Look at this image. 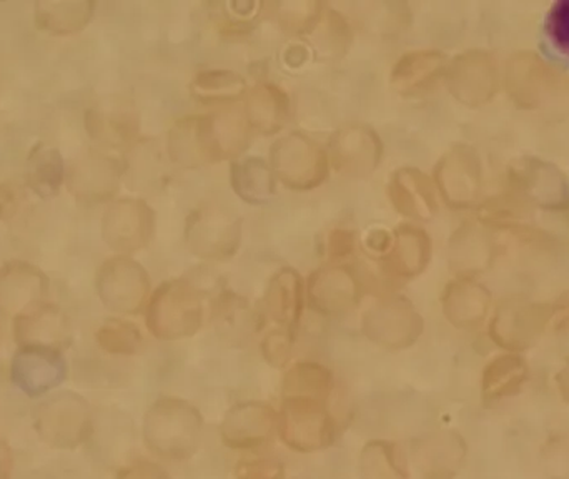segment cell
<instances>
[{"label": "cell", "mask_w": 569, "mask_h": 479, "mask_svg": "<svg viewBox=\"0 0 569 479\" xmlns=\"http://www.w3.org/2000/svg\"><path fill=\"white\" fill-rule=\"evenodd\" d=\"M555 381H557V388L558 391H560L561 400L569 405V357L567 358V361H565L563 367H561V370L558 371Z\"/></svg>", "instance_id": "cell-51"}, {"label": "cell", "mask_w": 569, "mask_h": 479, "mask_svg": "<svg viewBox=\"0 0 569 479\" xmlns=\"http://www.w3.org/2000/svg\"><path fill=\"white\" fill-rule=\"evenodd\" d=\"M186 240L196 257L229 260L242 241V219L226 207H200L187 220Z\"/></svg>", "instance_id": "cell-10"}, {"label": "cell", "mask_w": 569, "mask_h": 479, "mask_svg": "<svg viewBox=\"0 0 569 479\" xmlns=\"http://www.w3.org/2000/svg\"><path fill=\"white\" fill-rule=\"evenodd\" d=\"M67 378L62 351L19 347L10 361V381L30 398L43 397Z\"/></svg>", "instance_id": "cell-19"}, {"label": "cell", "mask_w": 569, "mask_h": 479, "mask_svg": "<svg viewBox=\"0 0 569 479\" xmlns=\"http://www.w3.org/2000/svg\"><path fill=\"white\" fill-rule=\"evenodd\" d=\"M96 3L89 0L66 2H37L33 17L37 29L56 37L76 36L93 19Z\"/></svg>", "instance_id": "cell-33"}, {"label": "cell", "mask_w": 569, "mask_h": 479, "mask_svg": "<svg viewBox=\"0 0 569 479\" xmlns=\"http://www.w3.org/2000/svg\"><path fill=\"white\" fill-rule=\"evenodd\" d=\"M451 96L467 107L487 106L500 89L497 59L485 50H468L451 60L445 72Z\"/></svg>", "instance_id": "cell-11"}, {"label": "cell", "mask_w": 569, "mask_h": 479, "mask_svg": "<svg viewBox=\"0 0 569 479\" xmlns=\"http://www.w3.org/2000/svg\"><path fill=\"white\" fill-rule=\"evenodd\" d=\"M49 277L29 261L12 260L0 267V315L16 320L46 303Z\"/></svg>", "instance_id": "cell-20"}, {"label": "cell", "mask_w": 569, "mask_h": 479, "mask_svg": "<svg viewBox=\"0 0 569 479\" xmlns=\"http://www.w3.org/2000/svg\"><path fill=\"white\" fill-rule=\"evenodd\" d=\"M117 479H170L169 473L159 465L150 463V461H139L132 467L123 470Z\"/></svg>", "instance_id": "cell-47"}, {"label": "cell", "mask_w": 569, "mask_h": 479, "mask_svg": "<svg viewBox=\"0 0 569 479\" xmlns=\"http://www.w3.org/2000/svg\"><path fill=\"white\" fill-rule=\"evenodd\" d=\"M528 378L530 368L520 355L505 353L493 358L481 377V398L485 407H495L498 401L520 393Z\"/></svg>", "instance_id": "cell-30"}, {"label": "cell", "mask_w": 569, "mask_h": 479, "mask_svg": "<svg viewBox=\"0 0 569 479\" xmlns=\"http://www.w3.org/2000/svg\"><path fill=\"white\" fill-rule=\"evenodd\" d=\"M40 440L59 450H73L93 431L92 407L80 395L66 391L43 401L36 413Z\"/></svg>", "instance_id": "cell-4"}, {"label": "cell", "mask_w": 569, "mask_h": 479, "mask_svg": "<svg viewBox=\"0 0 569 479\" xmlns=\"http://www.w3.org/2000/svg\"><path fill=\"white\" fill-rule=\"evenodd\" d=\"M203 318L202 291L186 278L160 285L147 303V328L157 340L179 341L193 337L202 328Z\"/></svg>", "instance_id": "cell-2"}, {"label": "cell", "mask_w": 569, "mask_h": 479, "mask_svg": "<svg viewBox=\"0 0 569 479\" xmlns=\"http://www.w3.org/2000/svg\"><path fill=\"white\" fill-rule=\"evenodd\" d=\"M388 196L395 210L408 219L428 222L437 216V187L431 177L415 167H403L393 173Z\"/></svg>", "instance_id": "cell-25"}, {"label": "cell", "mask_w": 569, "mask_h": 479, "mask_svg": "<svg viewBox=\"0 0 569 479\" xmlns=\"http://www.w3.org/2000/svg\"><path fill=\"white\" fill-rule=\"evenodd\" d=\"M97 343L106 353L116 357H132L142 348L143 338L139 327L122 318H109L97 330Z\"/></svg>", "instance_id": "cell-39"}, {"label": "cell", "mask_w": 569, "mask_h": 479, "mask_svg": "<svg viewBox=\"0 0 569 479\" xmlns=\"http://www.w3.org/2000/svg\"><path fill=\"white\" fill-rule=\"evenodd\" d=\"M142 433L147 448L157 457L189 460L202 443L203 418L189 401L162 397L147 410Z\"/></svg>", "instance_id": "cell-1"}, {"label": "cell", "mask_w": 569, "mask_h": 479, "mask_svg": "<svg viewBox=\"0 0 569 479\" xmlns=\"http://www.w3.org/2000/svg\"><path fill=\"white\" fill-rule=\"evenodd\" d=\"M156 233V212L142 199H119L102 217V239L117 255L143 250Z\"/></svg>", "instance_id": "cell-12"}, {"label": "cell", "mask_w": 569, "mask_h": 479, "mask_svg": "<svg viewBox=\"0 0 569 479\" xmlns=\"http://www.w3.org/2000/svg\"><path fill=\"white\" fill-rule=\"evenodd\" d=\"M13 337L19 347L63 351L72 343V325L62 308L46 301L13 320Z\"/></svg>", "instance_id": "cell-22"}, {"label": "cell", "mask_w": 569, "mask_h": 479, "mask_svg": "<svg viewBox=\"0 0 569 479\" xmlns=\"http://www.w3.org/2000/svg\"><path fill=\"white\" fill-rule=\"evenodd\" d=\"M233 192L250 206H266L277 193L276 176L270 163L260 157L236 160L230 169Z\"/></svg>", "instance_id": "cell-32"}, {"label": "cell", "mask_w": 569, "mask_h": 479, "mask_svg": "<svg viewBox=\"0 0 569 479\" xmlns=\"http://www.w3.org/2000/svg\"><path fill=\"white\" fill-rule=\"evenodd\" d=\"M447 72V59L438 50H415L405 53L391 70L390 82L400 96L427 92Z\"/></svg>", "instance_id": "cell-29"}, {"label": "cell", "mask_w": 569, "mask_h": 479, "mask_svg": "<svg viewBox=\"0 0 569 479\" xmlns=\"http://www.w3.org/2000/svg\"><path fill=\"white\" fill-rule=\"evenodd\" d=\"M553 307V323L555 330L560 331H569V291H565L560 298H558L557 303L551 305Z\"/></svg>", "instance_id": "cell-48"}, {"label": "cell", "mask_w": 569, "mask_h": 479, "mask_svg": "<svg viewBox=\"0 0 569 479\" xmlns=\"http://www.w3.org/2000/svg\"><path fill=\"white\" fill-rule=\"evenodd\" d=\"M328 160L348 179H367L373 176L383 159V142L371 127L353 123L331 136Z\"/></svg>", "instance_id": "cell-15"}, {"label": "cell", "mask_w": 569, "mask_h": 479, "mask_svg": "<svg viewBox=\"0 0 569 479\" xmlns=\"http://www.w3.org/2000/svg\"><path fill=\"white\" fill-rule=\"evenodd\" d=\"M431 239L421 227L403 223L391 233V245L380 257L383 271L393 280L420 277L431 261Z\"/></svg>", "instance_id": "cell-24"}, {"label": "cell", "mask_w": 569, "mask_h": 479, "mask_svg": "<svg viewBox=\"0 0 569 479\" xmlns=\"http://www.w3.org/2000/svg\"><path fill=\"white\" fill-rule=\"evenodd\" d=\"M467 453V441L457 431H433L411 443V461L423 479L457 478Z\"/></svg>", "instance_id": "cell-21"}, {"label": "cell", "mask_w": 569, "mask_h": 479, "mask_svg": "<svg viewBox=\"0 0 569 479\" xmlns=\"http://www.w3.org/2000/svg\"><path fill=\"white\" fill-rule=\"evenodd\" d=\"M360 478L410 479L403 451L393 441H368L360 453Z\"/></svg>", "instance_id": "cell-38"}, {"label": "cell", "mask_w": 569, "mask_h": 479, "mask_svg": "<svg viewBox=\"0 0 569 479\" xmlns=\"http://www.w3.org/2000/svg\"><path fill=\"white\" fill-rule=\"evenodd\" d=\"M167 149L172 162L187 169L212 163L203 137L202 116L177 120L167 137Z\"/></svg>", "instance_id": "cell-35"}, {"label": "cell", "mask_w": 569, "mask_h": 479, "mask_svg": "<svg viewBox=\"0 0 569 479\" xmlns=\"http://www.w3.org/2000/svg\"><path fill=\"white\" fill-rule=\"evenodd\" d=\"M86 127L93 140L116 150L130 149L140 130L136 109L119 97L87 110Z\"/></svg>", "instance_id": "cell-23"}, {"label": "cell", "mask_w": 569, "mask_h": 479, "mask_svg": "<svg viewBox=\"0 0 569 479\" xmlns=\"http://www.w3.org/2000/svg\"><path fill=\"white\" fill-rule=\"evenodd\" d=\"M219 433L230 450H257L279 433V411L263 401H242L227 411Z\"/></svg>", "instance_id": "cell-17"}, {"label": "cell", "mask_w": 569, "mask_h": 479, "mask_svg": "<svg viewBox=\"0 0 569 479\" xmlns=\"http://www.w3.org/2000/svg\"><path fill=\"white\" fill-rule=\"evenodd\" d=\"M495 241L487 230L465 223L450 239V265L465 277L487 270L493 261Z\"/></svg>", "instance_id": "cell-31"}, {"label": "cell", "mask_w": 569, "mask_h": 479, "mask_svg": "<svg viewBox=\"0 0 569 479\" xmlns=\"http://www.w3.org/2000/svg\"><path fill=\"white\" fill-rule=\"evenodd\" d=\"M547 32L555 49L569 57V0H560L551 7Z\"/></svg>", "instance_id": "cell-44"}, {"label": "cell", "mask_w": 569, "mask_h": 479, "mask_svg": "<svg viewBox=\"0 0 569 479\" xmlns=\"http://www.w3.org/2000/svg\"><path fill=\"white\" fill-rule=\"evenodd\" d=\"M308 36L313 37L321 52L337 57L338 53L347 52L353 33H351L350 23L340 12L325 6L320 19Z\"/></svg>", "instance_id": "cell-40"}, {"label": "cell", "mask_w": 569, "mask_h": 479, "mask_svg": "<svg viewBox=\"0 0 569 479\" xmlns=\"http://www.w3.org/2000/svg\"><path fill=\"white\" fill-rule=\"evenodd\" d=\"M270 169L291 190L318 189L330 172L327 149L303 132H290L270 149Z\"/></svg>", "instance_id": "cell-3"}, {"label": "cell", "mask_w": 569, "mask_h": 479, "mask_svg": "<svg viewBox=\"0 0 569 479\" xmlns=\"http://www.w3.org/2000/svg\"><path fill=\"white\" fill-rule=\"evenodd\" d=\"M541 465L548 479H569V431L548 438L541 448Z\"/></svg>", "instance_id": "cell-42"}, {"label": "cell", "mask_w": 569, "mask_h": 479, "mask_svg": "<svg viewBox=\"0 0 569 479\" xmlns=\"http://www.w3.org/2000/svg\"><path fill=\"white\" fill-rule=\"evenodd\" d=\"M551 320V305L510 297L501 300L495 310L490 323V338L503 350L520 353L530 350L540 341Z\"/></svg>", "instance_id": "cell-7"}, {"label": "cell", "mask_w": 569, "mask_h": 479, "mask_svg": "<svg viewBox=\"0 0 569 479\" xmlns=\"http://www.w3.org/2000/svg\"><path fill=\"white\" fill-rule=\"evenodd\" d=\"M96 288L103 307L119 315L140 313L152 295L146 268L126 255L103 261L97 271Z\"/></svg>", "instance_id": "cell-9"}, {"label": "cell", "mask_w": 569, "mask_h": 479, "mask_svg": "<svg viewBox=\"0 0 569 479\" xmlns=\"http://www.w3.org/2000/svg\"><path fill=\"white\" fill-rule=\"evenodd\" d=\"M293 479H305V478H293Z\"/></svg>", "instance_id": "cell-52"}, {"label": "cell", "mask_w": 569, "mask_h": 479, "mask_svg": "<svg viewBox=\"0 0 569 479\" xmlns=\"http://www.w3.org/2000/svg\"><path fill=\"white\" fill-rule=\"evenodd\" d=\"M27 183L30 189L42 197L57 196L67 182V169L63 157L59 150L52 147L37 146L30 153L29 162H27Z\"/></svg>", "instance_id": "cell-37"}, {"label": "cell", "mask_w": 569, "mask_h": 479, "mask_svg": "<svg viewBox=\"0 0 569 479\" xmlns=\"http://www.w3.org/2000/svg\"><path fill=\"white\" fill-rule=\"evenodd\" d=\"M307 301V287L303 278L293 268L284 267L277 271L267 288L263 305L267 315L288 331H297Z\"/></svg>", "instance_id": "cell-27"}, {"label": "cell", "mask_w": 569, "mask_h": 479, "mask_svg": "<svg viewBox=\"0 0 569 479\" xmlns=\"http://www.w3.org/2000/svg\"><path fill=\"white\" fill-rule=\"evenodd\" d=\"M490 307V290L470 277L450 281L441 295L445 318L460 330H470L483 323Z\"/></svg>", "instance_id": "cell-26"}, {"label": "cell", "mask_w": 569, "mask_h": 479, "mask_svg": "<svg viewBox=\"0 0 569 479\" xmlns=\"http://www.w3.org/2000/svg\"><path fill=\"white\" fill-rule=\"evenodd\" d=\"M192 96L206 106L230 107V103L246 99L247 82L232 70H203L193 79Z\"/></svg>", "instance_id": "cell-36"}, {"label": "cell", "mask_w": 569, "mask_h": 479, "mask_svg": "<svg viewBox=\"0 0 569 479\" xmlns=\"http://www.w3.org/2000/svg\"><path fill=\"white\" fill-rule=\"evenodd\" d=\"M357 236L351 230L335 229L328 237V255L333 263H341V260L353 255Z\"/></svg>", "instance_id": "cell-46"}, {"label": "cell", "mask_w": 569, "mask_h": 479, "mask_svg": "<svg viewBox=\"0 0 569 479\" xmlns=\"http://www.w3.org/2000/svg\"><path fill=\"white\" fill-rule=\"evenodd\" d=\"M563 76L535 52H520L511 57L505 72V87L521 109H540L555 99Z\"/></svg>", "instance_id": "cell-13"}, {"label": "cell", "mask_w": 569, "mask_h": 479, "mask_svg": "<svg viewBox=\"0 0 569 479\" xmlns=\"http://www.w3.org/2000/svg\"><path fill=\"white\" fill-rule=\"evenodd\" d=\"M0 212H2V207H0Z\"/></svg>", "instance_id": "cell-53"}, {"label": "cell", "mask_w": 569, "mask_h": 479, "mask_svg": "<svg viewBox=\"0 0 569 479\" xmlns=\"http://www.w3.org/2000/svg\"><path fill=\"white\" fill-rule=\"evenodd\" d=\"M333 390V373L330 368L317 361H298L288 368L283 377V398L320 401L328 405Z\"/></svg>", "instance_id": "cell-34"}, {"label": "cell", "mask_w": 569, "mask_h": 479, "mask_svg": "<svg viewBox=\"0 0 569 479\" xmlns=\"http://www.w3.org/2000/svg\"><path fill=\"white\" fill-rule=\"evenodd\" d=\"M293 331L279 330L270 331L262 341V355L267 363L273 368H283L290 363L291 353H293Z\"/></svg>", "instance_id": "cell-43"}, {"label": "cell", "mask_w": 569, "mask_h": 479, "mask_svg": "<svg viewBox=\"0 0 569 479\" xmlns=\"http://www.w3.org/2000/svg\"><path fill=\"white\" fill-rule=\"evenodd\" d=\"M13 471V455L6 441H0V479H10Z\"/></svg>", "instance_id": "cell-50"}, {"label": "cell", "mask_w": 569, "mask_h": 479, "mask_svg": "<svg viewBox=\"0 0 569 479\" xmlns=\"http://www.w3.org/2000/svg\"><path fill=\"white\" fill-rule=\"evenodd\" d=\"M127 166L117 157L102 150H89L73 162L67 186L70 193L82 203H102L113 199Z\"/></svg>", "instance_id": "cell-18"}, {"label": "cell", "mask_w": 569, "mask_h": 479, "mask_svg": "<svg viewBox=\"0 0 569 479\" xmlns=\"http://www.w3.org/2000/svg\"><path fill=\"white\" fill-rule=\"evenodd\" d=\"M391 245V233L387 230H373L368 233L367 247L370 248L373 253H380L383 257L387 253L388 248Z\"/></svg>", "instance_id": "cell-49"}, {"label": "cell", "mask_w": 569, "mask_h": 479, "mask_svg": "<svg viewBox=\"0 0 569 479\" xmlns=\"http://www.w3.org/2000/svg\"><path fill=\"white\" fill-rule=\"evenodd\" d=\"M425 321L408 298L391 295L375 301L361 317V331L385 350H407L423 335Z\"/></svg>", "instance_id": "cell-5"}, {"label": "cell", "mask_w": 569, "mask_h": 479, "mask_svg": "<svg viewBox=\"0 0 569 479\" xmlns=\"http://www.w3.org/2000/svg\"><path fill=\"white\" fill-rule=\"evenodd\" d=\"M363 281L347 263L323 265L308 278L307 301L323 317H340L357 307Z\"/></svg>", "instance_id": "cell-16"}, {"label": "cell", "mask_w": 569, "mask_h": 479, "mask_svg": "<svg viewBox=\"0 0 569 479\" xmlns=\"http://www.w3.org/2000/svg\"><path fill=\"white\" fill-rule=\"evenodd\" d=\"M243 116L252 132L273 136L290 119V99L276 83H257L247 92Z\"/></svg>", "instance_id": "cell-28"}, {"label": "cell", "mask_w": 569, "mask_h": 479, "mask_svg": "<svg viewBox=\"0 0 569 479\" xmlns=\"http://www.w3.org/2000/svg\"><path fill=\"white\" fill-rule=\"evenodd\" d=\"M279 435L290 450L301 455L327 450L337 440V421L320 401L283 398Z\"/></svg>", "instance_id": "cell-6"}, {"label": "cell", "mask_w": 569, "mask_h": 479, "mask_svg": "<svg viewBox=\"0 0 569 479\" xmlns=\"http://www.w3.org/2000/svg\"><path fill=\"white\" fill-rule=\"evenodd\" d=\"M510 197L548 212L569 209V180L563 170L547 160H515L510 167Z\"/></svg>", "instance_id": "cell-8"}, {"label": "cell", "mask_w": 569, "mask_h": 479, "mask_svg": "<svg viewBox=\"0 0 569 479\" xmlns=\"http://www.w3.org/2000/svg\"><path fill=\"white\" fill-rule=\"evenodd\" d=\"M287 470L277 458H252L237 463V479H284Z\"/></svg>", "instance_id": "cell-45"}, {"label": "cell", "mask_w": 569, "mask_h": 479, "mask_svg": "<svg viewBox=\"0 0 569 479\" xmlns=\"http://www.w3.org/2000/svg\"><path fill=\"white\" fill-rule=\"evenodd\" d=\"M433 182L441 199L453 209H470L483 186L480 156L470 146H455L435 167Z\"/></svg>", "instance_id": "cell-14"}, {"label": "cell", "mask_w": 569, "mask_h": 479, "mask_svg": "<svg viewBox=\"0 0 569 479\" xmlns=\"http://www.w3.org/2000/svg\"><path fill=\"white\" fill-rule=\"evenodd\" d=\"M325 6L320 2H283L277 6V19L290 33H310L320 19Z\"/></svg>", "instance_id": "cell-41"}]
</instances>
